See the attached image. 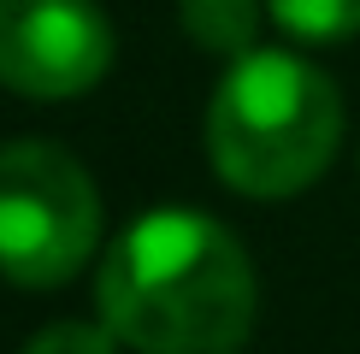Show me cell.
<instances>
[{
    "label": "cell",
    "mask_w": 360,
    "mask_h": 354,
    "mask_svg": "<svg viewBox=\"0 0 360 354\" xmlns=\"http://www.w3.org/2000/svg\"><path fill=\"white\" fill-rule=\"evenodd\" d=\"M101 319L142 354H236L254 331V266L207 213H148L101 260Z\"/></svg>",
    "instance_id": "1"
},
{
    "label": "cell",
    "mask_w": 360,
    "mask_h": 354,
    "mask_svg": "<svg viewBox=\"0 0 360 354\" xmlns=\"http://www.w3.org/2000/svg\"><path fill=\"white\" fill-rule=\"evenodd\" d=\"M342 136L337 83L278 48H248L207 107V154L231 189L283 201L331 166Z\"/></svg>",
    "instance_id": "2"
},
{
    "label": "cell",
    "mask_w": 360,
    "mask_h": 354,
    "mask_svg": "<svg viewBox=\"0 0 360 354\" xmlns=\"http://www.w3.org/2000/svg\"><path fill=\"white\" fill-rule=\"evenodd\" d=\"M101 236V195L89 171L53 142L0 148V277L18 289H59L89 266Z\"/></svg>",
    "instance_id": "3"
},
{
    "label": "cell",
    "mask_w": 360,
    "mask_h": 354,
    "mask_svg": "<svg viewBox=\"0 0 360 354\" xmlns=\"http://www.w3.org/2000/svg\"><path fill=\"white\" fill-rule=\"evenodd\" d=\"M112 65V24L95 0H0V83L30 100H71Z\"/></svg>",
    "instance_id": "4"
},
{
    "label": "cell",
    "mask_w": 360,
    "mask_h": 354,
    "mask_svg": "<svg viewBox=\"0 0 360 354\" xmlns=\"http://www.w3.org/2000/svg\"><path fill=\"white\" fill-rule=\"evenodd\" d=\"M177 12L207 53H231V59H243L260 29V0H177Z\"/></svg>",
    "instance_id": "5"
},
{
    "label": "cell",
    "mask_w": 360,
    "mask_h": 354,
    "mask_svg": "<svg viewBox=\"0 0 360 354\" xmlns=\"http://www.w3.org/2000/svg\"><path fill=\"white\" fill-rule=\"evenodd\" d=\"M295 41H342L360 29V0H266Z\"/></svg>",
    "instance_id": "6"
},
{
    "label": "cell",
    "mask_w": 360,
    "mask_h": 354,
    "mask_svg": "<svg viewBox=\"0 0 360 354\" xmlns=\"http://www.w3.org/2000/svg\"><path fill=\"white\" fill-rule=\"evenodd\" d=\"M24 354H118V336L107 331V319H101V324H77V319H65V324H48V331H36Z\"/></svg>",
    "instance_id": "7"
}]
</instances>
